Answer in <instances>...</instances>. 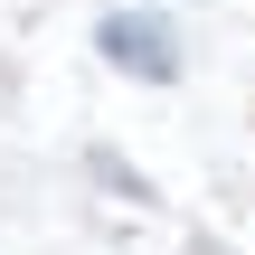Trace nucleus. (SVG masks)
Wrapping results in <instances>:
<instances>
[{
    "instance_id": "obj_1",
    "label": "nucleus",
    "mask_w": 255,
    "mask_h": 255,
    "mask_svg": "<svg viewBox=\"0 0 255 255\" xmlns=\"http://www.w3.org/2000/svg\"><path fill=\"white\" fill-rule=\"evenodd\" d=\"M95 47H104L123 76H151V85L180 66V28H170L161 9H104V19H95Z\"/></svg>"
}]
</instances>
